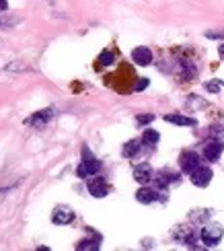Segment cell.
Masks as SVG:
<instances>
[{"label": "cell", "instance_id": "6da1fadb", "mask_svg": "<svg viewBox=\"0 0 224 251\" xmlns=\"http://www.w3.org/2000/svg\"><path fill=\"white\" fill-rule=\"evenodd\" d=\"M101 171V161L95 159L89 146H82V161L76 167V177L78 179H89L93 175H99Z\"/></svg>", "mask_w": 224, "mask_h": 251}, {"label": "cell", "instance_id": "7a4b0ae2", "mask_svg": "<svg viewBox=\"0 0 224 251\" xmlns=\"http://www.w3.org/2000/svg\"><path fill=\"white\" fill-rule=\"evenodd\" d=\"M224 237V228L220 225H206L199 231V241L204 243L206 247H216Z\"/></svg>", "mask_w": 224, "mask_h": 251}, {"label": "cell", "instance_id": "3957f363", "mask_svg": "<svg viewBox=\"0 0 224 251\" xmlns=\"http://www.w3.org/2000/svg\"><path fill=\"white\" fill-rule=\"evenodd\" d=\"M201 165V156L196 151H183L179 156V167L185 175H191Z\"/></svg>", "mask_w": 224, "mask_h": 251}, {"label": "cell", "instance_id": "277c9868", "mask_svg": "<svg viewBox=\"0 0 224 251\" xmlns=\"http://www.w3.org/2000/svg\"><path fill=\"white\" fill-rule=\"evenodd\" d=\"M54 116H56V109L54 107H46L41 111H35L33 116H29L25 120V126H29V128H44V126H48L51 122Z\"/></svg>", "mask_w": 224, "mask_h": 251}, {"label": "cell", "instance_id": "5b68a950", "mask_svg": "<svg viewBox=\"0 0 224 251\" xmlns=\"http://www.w3.org/2000/svg\"><path fill=\"white\" fill-rule=\"evenodd\" d=\"M87 190H89V194L93 198H105L111 192V187H109V183H107L105 177L93 175V177H89V181H87Z\"/></svg>", "mask_w": 224, "mask_h": 251}, {"label": "cell", "instance_id": "8992f818", "mask_svg": "<svg viewBox=\"0 0 224 251\" xmlns=\"http://www.w3.org/2000/svg\"><path fill=\"white\" fill-rule=\"evenodd\" d=\"M152 181H154L156 190H167V187L179 183L181 177H179V173H173V171H169V169H163V171L154 173V179H152Z\"/></svg>", "mask_w": 224, "mask_h": 251}, {"label": "cell", "instance_id": "52a82bcc", "mask_svg": "<svg viewBox=\"0 0 224 251\" xmlns=\"http://www.w3.org/2000/svg\"><path fill=\"white\" fill-rule=\"evenodd\" d=\"M222 152H224V144H222L220 138L208 140V142L204 144V151H201V154H204V159H206L208 163H216L220 156H222Z\"/></svg>", "mask_w": 224, "mask_h": 251}, {"label": "cell", "instance_id": "ba28073f", "mask_svg": "<svg viewBox=\"0 0 224 251\" xmlns=\"http://www.w3.org/2000/svg\"><path fill=\"white\" fill-rule=\"evenodd\" d=\"M132 175H134V179L140 183V185H148V183L154 179V171H152V167L148 165V163L136 165V167H134V171H132Z\"/></svg>", "mask_w": 224, "mask_h": 251}, {"label": "cell", "instance_id": "9c48e42d", "mask_svg": "<svg viewBox=\"0 0 224 251\" xmlns=\"http://www.w3.org/2000/svg\"><path fill=\"white\" fill-rule=\"evenodd\" d=\"M212 169L210 167H204V165H199L198 169L191 173L189 177H191V183H194L196 187H208L210 185V181H212Z\"/></svg>", "mask_w": 224, "mask_h": 251}, {"label": "cell", "instance_id": "30bf717a", "mask_svg": "<svg viewBox=\"0 0 224 251\" xmlns=\"http://www.w3.org/2000/svg\"><path fill=\"white\" fill-rule=\"evenodd\" d=\"M136 200L140 202V204H152V202H156V200H163V196H161V192H158L156 187L142 185L140 190L136 192Z\"/></svg>", "mask_w": 224, "mask_h": 251}, {"label": "cell", "instance_id": "8fae6325", "mask_svg": "<svg viewBox=\"0 0 224 251\" xmlns=\"http://www.w3.org/2000/svg\"><path fill=\"white\" fill-rule=\"evenodd\" d=\"M74 218H76V214H74V210L68 206H58L56 210L51 212V223L54 225H70Z\"/></svg>", "mask_w": 224, "mask_h": 251}, {"label": "cell", "instance_id": "7c38bea8", "mask_svg": "<svg viewBox=\"0 0 224 251\" xmlns=\"http://www.w3.org/2000/svg\"><path fill=\"white\" fill-rule=\"evenodd\" d=\"M175 239L179 243H183V245H187V247H198V241H199V235L194 231V228H183L181 226L179 231H175Z\"/></svg>", "mask_w": 224, "mask_h": 251}, {"label": "cell", "instance_id": "4fadbf2b", "mask_svg": "<svg viewBox=\"0 0 224 251\" xmlns=\"http://www.w3.org/2000/svg\"><path fill=\"white\" fill-rule=\"evenodd\" d=\"M132 60L136 62L138 66H148L152 62V51L150 48H146V46H140V48H136L132 51Z\"/></svg>", "mask_w": 224, "mask_h": 251}, {"label": "cell", "instance_id": "5bb4252c", "mask_svg": "<svg viewBox=\"0 0 224 251\" xmlns=\"http://www.w3.org/2000/svg\"><path fill=\"white\" fill-rule=\"evenodd\" d=\"M179 75L183 80H191L196 75H198V68L194 62H189V60H179Z\"/></svg>", "mask_w": 224, "mask_h": 251}, {"label": "cell", "instance_id": "9a60e30c", "mask_svg": "<svg viewBox=\"0 0 224 251\" xmlns=\"http://www.w3.org/2000/svg\"><path fill=\"white\" fill-rule=\"evenodd\" d=\"M140 151H142V140H127L122 149V154L125 159H134V156L140 154Z\"/></svg>", "mask_w": 224, "mask_h": 251}, {"label": "cell", "instance_id": "2e32d148", "mask_svg": "<svg viewBox=\"0 0 224 251\" xmlns=\"http://www.w3.org/2000/svg\"><path fill=\"white\" fill-rule=\"evenodd\" d=\"M165 122L175 126H198L196 118H187V116H181V113H169V116H165Z\"/></svg>", "mask_w": 224, "mask_h": 251}, {"label": "cell", "instance_id": "e0dca14e", "mask_svg": "<svg viewBox=\"0 0 224 251\" xmlns=\"http://www.w3.org/2000/svg\"><path fill=\"white\" fill-rule=\"evenodd\" d=\"M76 249L78 251H97V249H101V237L97 235L95 239H82V241L76 243Z\"/></svg>", "mask_w": 224, "mask_h": 251}, {"label": "cell", "instance_id": "ac0fdd59", "mask_svg": "<svg viewBox=\"0 0 224 251\" xmlns=\"http://www.w3.org/2000/svg\"><path fill=\"white\" fill-rule=\"evenodd\" d=\"M142 144H146V146H156L158 144V140H161V134H158L156 130H152V128H148V130H144V134H142Z\"/></svg>", "mask_w": 224, "mask_h": 251}, {"label": "cell", "instance_id": "d6986e66", "mask_svg": "<svg viewBox=\"0 0 224 251\" xmlns=\"http://www.w3.org/2000/svg\"><path fill=\"white\" fill-rule=\"evenodd\" d=\"M97 62H99V66H111L113 62H115L113 51H109V50L101 51V54H99V58H97Z\"/></svg>", "mask_w": 224, "mask_h": 251}, {"label": "cell", "instance_id": "ffe728a7", "mask_svg": "<svg viewBox=\"0 0 224 251\" xmlns=\"http://www.w3.org/2000/svg\"><path fill=\"white\" fill-rule=\"evenodd\" d=\"M4 15H6V13H0V27H2V29L13 27V25L19 23V19H17V17H4Z\"/></svg>", "mask_w": 224, "mask_h": 251}, {"label": "cell", "instance_id": "44dd1931", "mask_svg": "<svg viewBox=\"0 0 224 251\" xmlns=\"http://www.w3.org/2000/svg\"><path fill=\"white\" fill-rule=\"evenodd\" d=\"M210 214H212L210 210H201V212L196 210V212L189 214V218H191V221H196V223H204V221H208V218H210Z\"/></svg>", "mask_w": 224, "mask_h": 251}, {"label": "cell", "instance_id": "7402d4cb", "mask_svg": "<svg viewBox=\"0 0 224 251\" xmlns=\"http://www.w3.org/2000/svg\"><path fill=\"white\" fill-rule=\"evenodd\" d=\"M150 122H154V116H152V113H140V116L136 118V124H138V126H148Z\"/></svg>", "mask_w": 224, "mask_h": 251}, {"label": "cell", "instance_id": "603a6c76", "mask_svg": "<svg viewBox=\"0 0 224 251\" xmlns=\"http://www.w3.org/2000/svg\"><path fill=\"white\" fill-rule=\"evenodd\" d=\"M148 82H150V80H148V78H144V76H140V78H138V80L134 82V91H136V93L144 91V89L148 87Z\"/></svg>", "mask_w": 224, "mask_h": 251}, {"label": "cell", "instance_id": "cb8c5ba5", "mask_svg": "<svg viewBox=\"0 0 224 251\" xmlns=\"http://www.w3.org/2000/svg\"><path fill=\"white\" fill-rule=\"evenodd\" d=\"M222 89V82L220 80H212V82H206V91L208 93H218Z\"/></svg>", "mask_w": 224, "mask_h": 251}, {"label": "cell", "instance_id": "d4e9b609", "mask_svg": "<svg viewBox=\"0 0 224 251\" xmlns=\"http://www.w3.org/2000/svg\"><path fill=\"white\" fill-rule=\"evenodd\" d=\"M206 37L208 39H224V29H220V31H208Z\"/></svg>", "mask_w": 224, "mask_h": 251}, {"label": "cell", "instance_id": "484cf974", "mask_svg": "<svg viewBox=\"0 0 224 251\" xmlns=\"http://www.w3.org/2000/svg\"><path fill=\"white\" fill-rule=\"evenodd\" d=\"M6 8H8V2H6V0H0V13H4Z\"/></svg>", "mask_w": 224, "mask_h": 251}, {"label": "cell", "instance_id": "4316f807", "mask_svg": "<svg viewBox=\"0 0 224 251\" xmlns=\"http://www.w3.org/2000/svg\"><path fill=\"white\" fill-rule=\"evenodd\" d=\"M218 56L224 60V44H222V46H218Z\"/></svg>", "mask_w": 224, "mask_h": 251}]
</instances>
